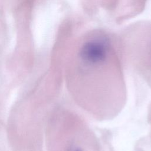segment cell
Instances as JSON below:
<instances>
[{"instance_id":"7a4b0ae2","label":"cell","mask_w":151,"mask_h":151,"mask_svg":"<svg viewBox=\"0 0 151 151\" xmlns=\"http://www.w3.org/2000/svg\"><path fill=\"white\" fill-rule=\"evenodd\" d=\"M70 151H82V150L78 147H74V148L71 149Z\"/></svg>"},{"instance_id":"6da1fadb","label":"cell","mask_w":151,"mask_h":151,"mask_svg":"<svg viewBox=\"0 0 151 151\" xmlns=\"http://www.w3.org/2000/svg\"><path fill=\"white\" fill-rule=\"evenodd\" d=\"M107 54V44L101 40H93L86 42L80 51L82 60L91 64L103 62L105 60Z\"/></svg>"}]
</instances>
